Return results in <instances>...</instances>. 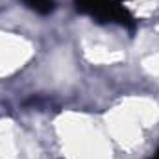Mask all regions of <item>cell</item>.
<instances>
[{
  "label": "cell",
  "mask_w": 159,
  "mask_h": 159,
  "mask_svg": "<svg viewBox=\"0 0 159 159\" xmlns=\"http://www.w3.org/2000/svg\"><path fill=\"white\" fill-rule=\"evenodd\" d=\"M74 4L80 13L89 15L100 24L117 22L129 30L137 24L129 9L124 6V0H74Z\"/></svg>",
  "instance_id": "obj_1"
},
{
  "label": "cell",
  "mask_w": 159,
  "mask_h": 159,
  "mask_svg": "<svg viewBox=\"0 0 159 159\" xmlns=\"http://www.w3.org/2000/svg\"><path fill=\"white\" fill-rule=\"evenodd\" d=\"M24 6L39 15H50L56 9V0H22Z\"/></svg>",
  "instance_id": "obj_2"
},
{
  "label": "cell",
  "mask_w": 159,
  "mask_h": 159,
  "mask_svg": "<svg viewBox=\"0 0 159 159\" xmlns=\"http://www.w3.org/2000/svg\"><path fill=\"white\" fill-rule=\"evenodd\" d=\"M152 159H159V148H157V152H156V156H154Z\"/></svg>",
  "instance_id": "obj_3"
}]
</instances>
